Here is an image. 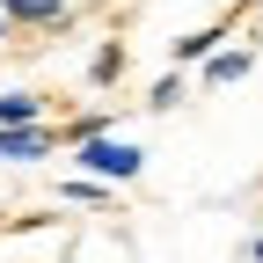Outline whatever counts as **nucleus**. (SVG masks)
<instances>
[{
    "label": "nucleus",
    "mask_w": 263,
    "mask_h": 263,
    "mask_svg": "<svg viewBox=\"0 0 263 263\" xmlns=\"http://www.w3.org/2000/svg\"><path fill=\"white\" fill-rule=\"evenodd\" d=\"M73 168H81V176H103V183L117 190V183H139L146 146H139V139H117V132H103V139H81V146H73Z\"/></svg>",
    "instance_id": "1"
},
{
    "label": "nucleus",
    "mask_w": 263,
    "mask_h": 263,
    "mask_svg": "<svg viewBox=\"0 0 263 263\" xmlns=\"http://www.w3.org/2000/svg\"><path fill=\"white\" fill-rule=\"evenodd\" d=\"M256 263H263V241H256Z\"/></svg>",
    "instance_id": "10"
},
{
    "label": "nucleus",
    "mask_w": 263,
    "mask_h": 263,
    "mask_svg": "<svg viewBox=\"0 0 263 263\" xmlns=\"http://www.w3.org/2000/svg\"><path fill=\"white\" fill-rule=\"evenodd\" d=\"M0 44H8V15H0Z\"/></svg>",
    "instance_id": "9"
},
{
    "label": "nucleus",
    "mask_w": 263,
    "mask_h": 263,
    "mask_svg": "<svg viewBox=\"0 0 263 263\" xmlns=\"http://www.w3.org/2000/svg\"><path fill=\"white\" fill-rule=\"evenodd\" d=\"M124 66H132V44H124V37H103V44H95V59H88V88H117Z\"/></svg>",
    "instance_id": "4"
},
{
    "label": "nucleus",
    "mask_w": 263,
    "mask_h": 263,
    "mask_svg": "<svg viewBox=\"0 0 263 263\" xmlns=\"http://www.w3.org/2000/svg\"><path fill=\"white\" fill-rule=\"evenodd\" d=\"M176 103H183V66H168L154 81V95H146V110H176Z\"/></svg>",
    "instance_id": "8"
},
{
    "label": "nucleus",
    "mask_w": 263,
    "mask_h": 263,
    "mask_svg": "<svg viewBox=\"0 0 263 263\" xmlns=\"http://www.w3.org/2000/svg\"><path fill=\"white\" fill-rule=\"evenodd\" d=\"M59 197H66V205H110V183H103V176H81V168H73V176L59 183Z\"/></svg>",
    "instance_id": "7"
},
{
    "label": "nucleus",
    "mask_w": 263,
    "mask_h": 263,
    "mask_svg": "<svg viewBox=\"0 0 263 263\" xmlns=\"http://www.w3.org/2000/svg\"><path fill=\"white\" fill-rule=\"evenodd\" d=\"M8 29H66L73 22V0H0Z\"/></svg>",
    "instance_id": "3"
},
{
    "label": "nucleus",
    "mask_w": 263,
    "mask_h": 263,
    "mask_svg": "<svg viewBox=\"0 0 263 263\" xmlns=\"http://www.w3.org/2000/svg\"><path fill=\"white\" fill-rule=\"evenodd\" d=\"M51 146H66L59 124H8L0 132V161H44Z\"/></svg>",
    "instance_id": "2"
},
{
    "label": "nucleus",
    "mask_w": 263,
    "mask_h": 263,
    "mask_svg": "<svg viewBox=\"0 0 263 263\" xmlns=\"http://www.w3.org/2000/svg\"><path fill=\"white\" fill-rule=\"evenodd\" d=\"M249 66H256V51H249V44H234V51H212V59H205V88H234Z\"/></svg>",
    "instance_id": "5"
},
{
    "label": "nucleus",
    "mask_w": 263,
    "mask_h": 263,
    "mask_svg": "<svg viewBox=\"0 0 263 263\" xmlns=\"http://www.w3.org/2000/svg\"><path fill=\"white\" fill-rule=\"evenodd\" d=\"M8 124H44V95H29V88H0V132Z\"/></svg>",
    "instance_id": "6"
}]
</instances>
